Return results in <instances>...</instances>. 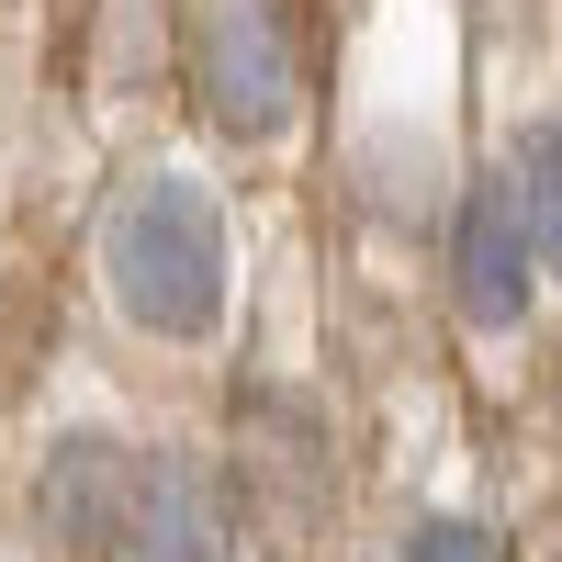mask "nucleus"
Masks as SVG:
<instances>
[{"mask_svg": "<svg viewBox=\"0 0 562 562\" xmlns=\"http://www.w3.org/2000/svg\"><path fill=\"white\" fill-rule=\"evenodd\" d=\"M450 293H461L473 326H495V338H506V326L529 315V293H540V248H529L506 180H484V192L461 203V225H450Z\"/></svg>", "mask_w": 562, "mask_h": 562, "instance_id": "4", "label": "nucleus"}, {"mask_svg": "<svg viewBox=\"0 0 562 562\" xmlns=\"http://www.w3.org/2000/svg\"><path fill=\"white\" fill-rule=\"evenodd\" d=\"M124 506H135V450L102 428H68L34 473V518L57 529V551H113L124 540Z\"/></svg>", "mask_w": 562, "mask_h": 562, "instance_id": "5", "label": "nucleus"}, {"mask_svg": "<svg viewBox=\"0 0 562 562\" xmlns=\"http://www.w3.org/2000/svg\"><path fill=\"white\" fill-rule=\"evenodd\" d=\"M248 450H259V473H270L259 495H270L281 518L304 529V484L326 495V473H315V416H293L281 394H259V405H248Z\"/></svg>", "mask_w": 562, "mask_h": 562, "instance_id": "6", "label": "nucleus"}, {"mask_svg": "<svg viewBox=\"0 0 562 562\" xmlns=\"http://www.w3.org/2000/svg\"><path fill=\"white\" fill-rule=\"evenodd\" d=\"M405 562H506V540L484 518H416L405 529Z\"/></svg>", "mask_w": 562, "mask_h": 562, "instance_id": "8", "label": "nucleus"}, {"mask_svg": "<svg viewBox=\"0 0 562 562\" xmlns=\"http://www.w3.org/2000/svg\"><path fill=\"white\" fill-rule=\"evenodd\" d=\"M102 281H113V304L147 326V338H214L225 326V281H237L225 203L192 169L124 180L113 214H102Z\"/></svg>", "mask_w": 562, "mask_h": 562, "instance_id": "1", "label": "nucleus"}, {"mask_svg": "<svg viewBox=\"0 0 562 562\" xmlns=\"http://www.w3.org/2000/svg\"><path fill=\"white\" fill-rule=\"evenodd\" d=\"M506 192H518V225H529V248L562 270V113H540V124L518 135V180H506Z\"/></svg>", "mask_w": 562, "mask_h": 562, "instance_id": "7", "label": "nucleus"}, {"mask_svg": "<svg viewBox=\"0 0 562 562\" xmlns=\"http://www.w3.org/2000/svg\"><path fill=\"white\" fill-rule=\"evenodd\" d=\"M180 68H192V102L214 135L270 147L293 124V90H304L293 0H180Z\"/></svg>", "mask_w": 562, "mask_h": 562, "instance_id": "2", "label": "nucleus"}, {"mask_svg": "<svg viewBox=\"0 0 562 562\" xmlns=\"http://www.w3.org/2000/svg\"><path fill=\"white\" fill-rule=\"evenodd\" d=\"M113 562H237V495L203 450H147Z\"/></svg>", "mask_w": 562, "mask_h": 562, "instance_id": "3", "label": "nucleus"}]
</instances>
